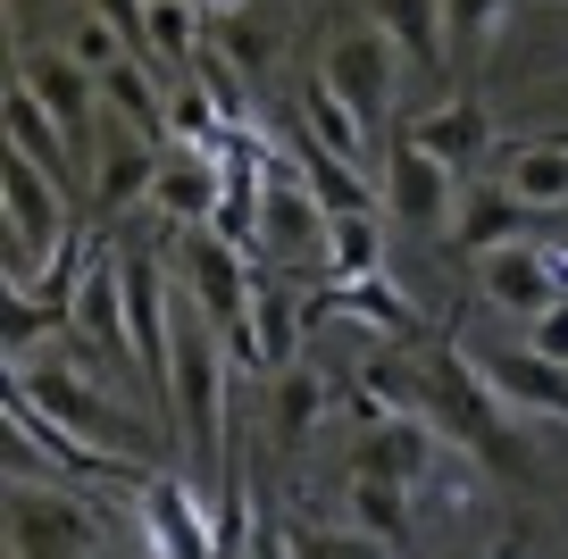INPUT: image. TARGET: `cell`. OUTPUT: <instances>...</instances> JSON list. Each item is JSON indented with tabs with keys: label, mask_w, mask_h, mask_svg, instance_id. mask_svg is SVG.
Listing matches in <instances>:
<instances>
[{
	"label": "cell",
	"mask_w": 568,
	"mask_h": 559,
	"mask_svg": "<svg viewBox=\"0 0 568 559\" xmlns=\"http://www.w3.org/2000/svg\"><path fill=\"white\" fill-rule=\"evenodd\" d=\"M9 385H18L68 443H84V451L109 459L118 476H142V459H151V418H134V409H125L118 393L101 385V376H84V367H75L59 343H51V350H26V359H9Z\"/></svg>",
	"instance_id": "6da1fadb"
},
{
	"label": "cell",
	"mask_w": 568,
	"mask_h": 559,
	"mask_svg": "<svg viewBox=\"0 0 568 559\" xmlns=\"http://www.w3.org/2000/svg\"><path fill=\"white\" fill-rule=\"evenodd\" d=\"M168 426L193 443L201 468H226V359H217V326L176 293V359H168Z\"/></svg>",
	"instance_id": "7a4b0ae2"
},
{
	"label": "cell",
	"mask_w": 568,
	"mask_h": 559,
	"mask_svg": "<svg viewBox=\"0 0 568 559\" xmlns=\"http://www.w3.org/2000/svg\"><path fill=\"white\" fill-rule=\"evenodd\" d=\"M376 193H385L393 226H418V234L460 226V167H444V159L418 151L409 134L385 151V167H376Z\"/></svg>",
	"instance_id": "3957f363"
},
{
	"label": "cell",
	"mask_w": 568,
	"mask_h": 559,
	"mask_svg": "<svg viewBox=\"0 0 568 559\" xmlns=\"http://www.w3.org/2000/svg\"><path fill=\"white\" fill-rule=\"evenodd\" d=\"M101 526L75 485H9V551L18 559H92Z\"/></svg>",
	"instance_id": "277c9868"
},
{
	"label": "cell",
	"mask_w": 568,
	"mask_h": 559,
	"mask_svg": "<svg viewBox=\"0 0 568 559\" xmlns=\"http://www.w3.org/2000/svg\"><path fill=\"white\" fill-rule=\"evenodd\" d=\"M184 284H193V309L210 317L226 343L243 334L251 301H260V276H251L243 243H226L217 226H193V234H184Z\"/></svg>",
	"instance_id": "5b68a950"
},
{
	"label": "cell",
	"mask_w": 568,
	"mask_h": 559,
	"mask_svg": "<svg viewBox=\"0 0 568 559\" xmlns=\"http://www.w3.org/2000/svg\"><path fill=\"white\" fill-rule=\"evenodd\" d=\"M477 293L494 301L510 326H535L551 301H568V267H560V251H544L527 234V243H501V251L477 260Z\"/></svg>",
	"instance_id": "8992f818"
},
{
	"label": "cell",
	"mask_w": 568,
	"mask_h": 559,
	"mask_svg": "<svg viewBox=\"0 0 568 559\" xmlns=\"http://www.w3.org/2000/svg\"><path fill=\"white\" fill-rule=\"evenodd\" d=\"M18 84L34 92V101L51 109L59 125H68V142L84 151V167H92V142H101V109H109V101H101V75H92L75 51H26V59H18Z\"/></svg>",
	"instance_id": "52a82bcc"
},
{
	"label": "cell",
	"mask_w": 568,
	"mask_h": 559,
	"mask_svg": "<svg viewBox=\"0 0 568 559\" xmlns=\"http://www.w3.org/2000/svg\"><path fill=\"white\" fill-rule=\"evenodd\" d=\"M468 359H477V376L494 385V402L510 409V418H560L568 426V367H551L544 350H527V343H477Z\"/></svg>",
	"instance_id": "ba28073f"
},
{
	"label": "cell",
	"mask_w": 568,
	"mask_h": 559,
	"mask_svg": "<svg viewBox=\"0 0 568 559\" xmlns=\"http://www.w3.org/2000/svg\"><path fill=\"white\" fill-rule=\"evenodd\" d=\"M318 75L359 109V118H376V109H393V92H402V42H393L385 26H352L343 42H326Z\"/></svg>",
	"instance_id": "9c48e42d"
},
{
	"label": "cell",
	"mask_w": 568,
	"mask_h": 559,
	"mask_svg": "<svg viewBox=\"0 0 568 559\" xmlns=\"http://www.w3.org/2000/svg\"><path fill=\"white\" fill-rule=\"evenodd\" d=\"M142 542L151 559H226V535L201 518L184 476H142Z\"/></svg>",
	"instance_id": "30bf717a"
},
{
	"label": "cell",
	"mask_w": 568,
	"mask_h": 559,
	"mask_svg": "<svg viewBox=\"0 0 568 559\" xmlns=\"http://www.w3.org/2000/svg\"><path fill=\"white\" fill-rule=\"evenodd\" d=\"M151 210H160L168 226H184V234L217 226V210H226V159L168 142V151H160V184H151Z\"/></svg>",
	"instance_id": "8fae6325"
},
{
	"label": "cell",
	"mask_w": 568,
	"mask_h": 559,
	"mask_svg": "<svg viewBox=\"0 0 568 559\" xmlns=\"http://www.w3.org/2000/svg\"><path fill=\"white\" fill-rule=\"evenodd\" d=\"M160 134H142V125H101V142H92V201H101L109 217L125 210V201H151V184H160Z\"/></svg>",
	"instance_id": "7c38bea8"
},
{
	"label": "cell",
	"mask_w": 568,
	"mask_h": 559,
	"mask_svg": "<svg viewBox=\"0 0 568 559\" xmlns=\"http://www.w3.org/2000/svg\"><path fill=\"white\" fill-rule=\"evenodd\" d=\"M359 476H393V485L426 492L435 485V468H444V435L426 418H368V435H359Z\"/></svg>",
	"instance_id": "4fadbf2b"
},
{
	"label": "cell",
	"mask_w": 568,
	"mask_h": 559,
	"mask_svg": "<svg viewBox=\"0 0 568 559\" xmlns=\"http://www.w3.org/2000/svg\"><path fill=\"white\" fill-rule=\"evenodd\" d=\"M494 184L510 201H527L535 217L568 210V125H560V134H527V142H510V151H494Z\"/></svg>",
	"instance_id": "5bb4252c"
},
{
	"label": "cell",
	"mask_w": 568,
	"mask_h": 559,
	"mask_svg": "<svg viewBox=\"0 0 568 559\" xmlns=\"http://www.w3.org/2000/svg\"><path fill=\"white\" fill-rule=\"evenodd\" d=\"M234 350H243V367H267V376L302 367V301L284 293V284H260V301H251Z\"/></svg>",
	"instance_id": "9a60e30c"
},
{
	"label": "cell",
	"mask_w": 568,
	"mask_h": 559,
	"mask_svg": "<svg viewBox=\"0 0 568 559\" xmlns=\"http://www.w3.org/2000/svg\"><path fill=\"white\" fill-rule=\"evenodd\" d=\"M293 175L310 184V201H318L326 217H376V201H385L368 175H359L352 159H335L318 134H293Z\"/></svg>",
	"instance_id": "2e32d148"
},
{
	"label": "cell",
	"mask_w": 568,
	"mask_h": 559,
	"mask_svg": "<svg viewBox=\"0 0 568 559\" xmlns=\"http://www.w3.org/2000/svg\"><path fill=\"white\" fill-rule=\"evenodd\" d=\"M68 334H84L92 350H109V359L134 367V326H125V276H118V260H92L84 293H75V309H68Z\"/></svg>",
	"instance_id": "e0dca14e"
},
{
	"label": "cell",
	"mask_w": 568,
	"mask_h": 559,
	"mask_svg": "<svg viewBox=\"0 0 568 559\" xmlns=\"http://www.w3.org/2000/svg\"><path fill=\"white\" fill-rule=\"evenodd\" d=\"M260 243L267 251H326L335 243V217L310 201L302 175H267V201H260Z\"/></svg>",
	"instance_id": "ac0fdd59"
},
{
	"label": "cell",
	"mask_w": 568,
	"mask_h": 559,
	"mask_svg": "<svg viewBox=\"0 0 568 559\" xmlns=\"http://www.w3.org/2000/svg\"><path fill=\"white\" fill-rule=\"evenodd\" d=\"M343 526H359L368 542L402 551L409 526H418V492L393 485V476H359V468H352V485H343Z\"/></svg>",
	"instance_id": "d6986e66"
},
{
	"label": "cell",
	"mask_w": 568,
	"mask_h": 559,
	"mask_svg": "<svg viewBox=\"0 0 568 559\" xmlns=\"http://www.w3.org/2000/svg\"><path fill=\"white\" fill-rule=\"evenodd\" d=\"M409 142L435 151L444 167H468V159H494V118H485L477 101H435V109L409 118Z\"/></svg>",
	"instance_id": "ffe728a7"
},
{
	"label": "cell",
	"mask_w": 568,
	"mask_h": 559,
	"mask_svg": "<svg viewBox=\"0 0 568 559\" xmlns=\"http://www.w3.org/2000/svg\"><path fill=\"white\" fill-rule=\"evenodd\" d=\"M9 151H26L34 167H51L59 184H68V167H84V151L68 142V125H59V118H51V109H42L26 84L9 92Z\"/></svg>",
	"instance_id": "44dd1931"
},
{
	"label": "cell",
	"mask_w": 568,
	"mask_h": 559,
	"mask_svg": "<svg viewBox=\"0 0 568 559\" xmlns=\"http://www.w3.org/2000/svg\"><path fill=\"white\" fill-rule=\"evenodd\" d=\"M393 42H402V59H418L426 75H444L452 68V42H444V0H376V18Z\"/></svg>",
	"instance_id": "7402d4cb"
},
{
	"label": "cell",
	"mask_w": 568,
	"mask_h": 559,
	"mask_svg": "<svg viewBox=\"0 0 568 559\" xmlns=\"http://www.w3.org/2000/svg\"><path fill=\"white\" fill-rule=\"evenodd\" d=\"M302 134H318L335 159H352V167H368V118H359L352 101H343L326 75H310L302 84Z\"/></svg>",
	"instance_id": "603a6c76"
},
{
	"label": "cell",
	"mask_w": 568,
	"mask_h": 559,
	"mask_svg": "<svg viewBox=\"0 0 568 559\" xmlns=\"http://www.w3.org/2000/svg\"><path fill=\"white\" fill-rule=\"evenodd\" d=\"M168 142H184V151H217V75L210 68H184L168 75Z\"/></svg>",
	"instance_id": "cb8c5ba5"
},
{
	"label": "cell",
	"mask_w": 568,
	"mask_h": 559,
	"mask_svg": "<svg viewBox=\"0 0 568 559\" xmlns=\"http://www.w3.org/2000/svg\"><path fill=\"white\" fill-rule=\"evenodd\" d=\"M527 226H535V210H527V201H510L501 184H485V193L460 201V243L477 251V260H485V251H501V243H527Z\"/></svg>",
	"instance_id": "d4e9b609"
},
{
	"label": "cell",
	"mask_w": 568,
	"mask_h": 559,
	"mask_svg": "<svg viewBox=\"0 0 568 559\" xmlns=\"http://www.w3.org/2000/svg\"><path fill=\"white\" fill-rule=\"evenodd\" d=\"M276 559H393L385 542H368L359 526H284Z\"/></svg>",
	"instance_id": "484cf974"
},
{
	"label": "cell",
	"mask_w": 568,
	"mask_h": 559,
	"mask_svg": "<svg viewBox=\"0 0 568 559\" xmlns=\"http://www.w3.org/2000/svg\"><path fill=\"white\" fill-rule=\"evenodd\" d=\"M376 267H385L376 217H335V243H326V276H335V284H368Z\"/></svg>",
	"instance_id": "4316f807"
},
{
	"label": "cell",
	"mask_w": 568,
	"mask_h": 559,
	"mask_svg": "<svg viewBox=\"0 0 568 559\" xmlns=\"http://www.w3.org/2000/svg\"><path fill=\"white\" fill-rule=\"evenodd\" d=\"M318 418H326V385L310 367H284L276 376V443H302Z\"/></svg>",
	"instance_id": "83f0119b"
},
{
	"label": "cell",
	"mask_w": 568,
	"mask_h": 559,
	"mask_svg": "<svg viewBox=\"0 0 568 559\" xmlns=\"http://www.w3.org/2000/svg\"><path fill=\"white\" fill-rule=\"evenodd\" d=\"M217 51H226L217 68H226L234 84H260V75L276 68V34H267L260 18H234V26H217Z\"/></svg>",
	"instance_id": "f1b7e54d"
},
{
	"label": "cell",
	"mask_w": 568,
	"mask_h": 559,
	"mask_svg": "<svg viewBox=\"0 0 568 559\" xmlns=\"http://www.w3.org/2000/svg\"><path fill=\"white\" fill-rule=\"evenodd\" d=\"M494 26H501V0H444V42H452V59L485 51V42H494Z\"/></svg>",
	"instance_id": "f546056e"
},
{
	"label": "cell",
	"mask_w": 568,
	"mask_h": 559,
	"mask_svg": "<svg viewBox=\"0 0 568 559\" xmlns=\"http://www.w3.org/2000/svg\"><path fill=\"white\" fill-rule=\"evenodd\" d=\"M518 343H527V350H544L551 367H568V301H551V309L535 317V326H518Z\"/></svg>",
	"instance_id": "4dcf8cb0"
},
{
	"label": "cell",
	"mask_w": 568,
	"mask_h": 559,
	"mask_svg": "<svg viewBox=\"0 0 568 559\" xmlns=\"http://www.w3.org/2000/svg\"><path fill=\"white\" fill-rule=\"evenodd\" d=\"M560 267H568V243H560Z\"/></svg>",
	"instance_id": "1f68e13d"
}]
</instances>
